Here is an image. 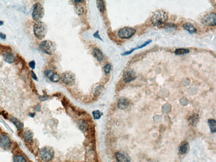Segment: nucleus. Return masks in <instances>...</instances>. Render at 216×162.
<instances>
[{
    "instance_id": "e433bc0d",
    "label": "nucleus",
    "mask_w": 216,
    "mask_h": 162,
    "mask_svg": "<svg viewBox=\"0 0 216 162\" xmlns=\"http://www.w3.org/2000/svg\"><path fill=\"white\" fill-rule=\"evenodd\" d=\"M0 122H1V123H2L3 124H4L5 125H5V126L6 127H7V129H9V130L10 131H12V132H13V131H12V130L11 129L10 127H9L8 126V125L6 123L3 122V120L2 119H1V120H0Z\"/></svg>"
},
{
    "instance_id": "a19ab883",
    "label": "nucleus",
    "mask_w": 216,
    "mask_h": 162,
    "mask_svg": "<svg viewBox=\"0 0 216 162\" xmlns=\"http://www.w3.org/2000/svg\"><path fill=\"white\" fill-rule=\"evenodd\" d=\"M3 24H4V22H3V21H0V26L3 25Z\"/></svg>"
},
{
    "instance_id": "4be33fe9",
    "label": "nucleus",
    "mask_w": 216,
    "mask_h": 162,
    "mask_svg": "<svg viewBox=\"0 0 216 162\" xmlns=\"http://www.w3.org/2000/svg\"><path fill=\"white\" fill-rule=\"evenodd\" d=\"M152 41H146V43H144V44H143L142 45L140 46V47H138L137 48H135L133 49H132V50H131L129 51L126 52L124 53L123 54V56H125V55H129V54L131 53L134 50H136V49H139L145 47V46H146V45H148V44H150V43Z\"/></svg>"
},
{
    "instance_id": "c9c22d12",
    "label": "nucleus",
    "mask_w": 216,
    "mask_h": 162,
    "mask_svg": "<svg viewBox=\"0 0 216 162\" xmlns=\"http://www.w3.org/2000/svg\"><path fill=\"white\" fill-rule=\"evenodd\" d=\"M93 36L94 37H95L96 38H98V39H99L101 40V41H102V38H101V37H100V36H99V32H98V31L96 32L94 34Z\"/></svg>"
},
{
    "instance_id": "20e7f679",
    "label": "nucleus",
    "mask_w": 216,
    "mask_h": 162,
    "mask_svg": "<svg viewBox=\"0 0 216 162\" xmlns=\"http://www.w3.org/2000/svg\"><path fill=\"white\" fill-rule=\"evenodd\" d=\"M54 155L55 151L53 148L51 146H45L40 150V157L44 161H50L54 157Z\"/></svg>"
},
{
    "instance_id": "4c0bfd02",
    "label": "nucleus",
    "mask_w": 216,
    "mask_h": 162,
    "mask_svg": "<svg viewBox=\"0 0 216 162\" xmlns=\"http://www.w3.org/2000/svg\"><path fill=\"white\" fill-rule=\"evenodd\" d=\"M6 35L0 32V38L3 39H6Z\"/></svg>"
},
{
    "instance_id": "a878e982",
    "label": "nucleus",
    "mask_w": 216,
    "mask_h": 162,
    "mask_svg": "<svg viewBox=\"0 0 216 162\" xmlns=\"http://www.w3.org/2000/svg\"><path fill=\"white\" fill-rule=\"evenodd\" d=\"M75 10L77 14L79 15H82L84 12L83 7L82 6L78 4H77L75 6Z\"/></svg>"
},
{
    "instance_id": "cd10ccee",
    "label": "nucleus",
    "mask_w": 216,
    "mask_h": 162,
    "mask_svg": "<svg viewBox=\"0 0 216 162\" xmlns=\"http://www.w3.org/2000/svg\"><path fill=\"white\" fill-rule=\"evenodd\" d=\"M49 79L51 81H53V82H57L58 81H59L60 79V76L57 73H54V74L51 77V78Z\"/></svg>"
},
{
    "instance_id": "bb28decb",
    "label": "nucleus",
    "mask_w": 216,
    "mask_h": 162,
    "mask_svg": "<svg viewBox=\"0 0 216 162\" xmlns=\"http://www.w3.org/2000/svg\"><path fill=\"white\" fill-rule=\"evenodd\" d=\"M93 118L95 119H98L101 118L103 115L102 113L99 110H95L93 112Z\"/></svg>"
},
{
    "instance_id": "b1692460",
    "label": "nucleus",
    "mask_w": 216,
    "mask_h": 162,
    "mask_svg": "<svg viewBox=\"0 0 216 162\" xmlns=\"http://www.w3.org/2000/svg\"><path fill=\"white\" fill-rule=\"evenodd\" d=\"M104 87L102 85H99L96 87L94 93V96L95 97L99 96L104 90Z\"/></svg>"
},
{
    "instance_id": "a211bd4d",
    "label": "nucleus",
    "mask_w": 216,
    "mask_h": 162,
    "mask_svg": "<svg viewBox=\"0 0 216 162\" xmlns=\"http://www.w3.org/2000/svg\"><path fill=\"white\" fill-rule=\"evenodd\" d=\"M183 28L185 30L187 31L191 34L196 33L197 32L196 29L195 28L193 25L191 23H186L183 26Z\"/></svg>"
},
{
    "instance_id": "4468645a",
    "label": "nucleus",
    "mask_w": 216,
    "mask_h": 162,
    "mask_svg": "<svg viewBox=\"0 0 216 162\" xmlns=\"http://www.w3.org/2000/svg\"><path fill=\"white\" fill-rule=\"evenodd\" d=\"M77 125L79 128L83 132H87L89 129V126L87 122L83 119H80L78 121Z\"/></svg>"
},
{
    "instance_id": "9d476101",
    "label": "nucleus",
    "mask_w": 216,
    "mask_h": 162,
    "mask_svg": "<svg viewBox=\"0 0 216 162\" xmlns=\"http://www.w3.org/2000/svg\"><path fill=\"white\" fill-rule=\"evenodd\" d=\"M136 78V76L135 72L132 70H126L123 75V80L126 83H128L133 81Z\"/></svg>"
},
{
    "instance_id": "aec40b11",
    "label": "nucleus",
    "mask_w": 216,
    "mask_h": 162,
    "mask_svg": "<svg viewBox=\"0 0 216 162\" xmlns=\"http://www.w3.org/2000/svg\"><path fill=\"white\" fill-rule=\"evenodd\" d=\"M211 131L212 133L216 132V121L214 119H209L208 121Z\"/></svg>"
},
{
    "instance_id": "c756f323",
    "label": "nucleus",
    "mask_w": 216,
    "mask_h": 162,
    "mask_svg": "<svg viewBox=\"0 0 216 162\" xmlns=\"http://www.w3.org/2000/svg\"><path fill=\"white\" fill-rule=\"evenodd\" d=\"M111 68H112V66L111 64L109 63L106 64L104 68V70L105 73L106 74H109L111 71Z\"/></svg>"
},
{
    "instance_id": "6e6552de",
    "label": "nucleus",
    "mask_w": 216,
    "mask_h": 162,
    "mask_svg": "<svg viewBox=\"0 0 216 162\" xmlns=\"http://www.w3.org/2000/svg\"><path fill=\"white\" fill-rule=\"evenodd\" d=\"M202 23L207 26H215L216 23V16L215 13L206 14L201 20Z\"/></svg>"
},
{
    "instance_id": "5701e85b",
    "label": "nucleus",
    "mask_w": 216,
    "mask_h": 162,
    "mask_svg": "<svg viewBox=\"0 0 216 162\" xmlns=\"http://www.w3.org/2000/svg\"><path fill=\"white\" fill-rule=\"evenodd\" d=\"M189 50L186 49H176L175 51V53L176 55L177 56H181V55H185V54H188L189 53Z\"/></svg>"
},
{
    "instance_id": "72a5a7b5",
    "label": "nucleus",
    "mask_w": 216,
    "mask_h": 162,
    "mask_svg": "<svg viewBox=\"0 0 216 162\" xmlns=\"http://www.w3.org/2000/svg\"><path fill=\"white\" fill-rule=\"evenodd\" d=\"M30 74H31V77L34 80H36V81H38V77H37V75L35 74V72L33 70H31L30 71Z\"/></svg>"
},
{
    "instance_id": "1a4fd4ad",
    "label": "nucleus",
    "mask_w": 216,
    "mask_h": 162,
    "mask_svg": "<svg viewBox=\"0 0 216 162\" xmlns=\"http://www.w3.org/2000/svg\"><path fill=\"white\" fill-rule=\"evenodd\" d=\"M11 141L7 135H3L0 136V147L5 150H9L11 146Z\"/></svg>"
},
{
    "instance_id": "ddd939ff",
    "label": "nucleus",
    "mask_w": 216,
    "mask_h": 162,
    "mask_svg": "<svg viewBox=\"0 0 216 162\" xmlns=\"http://www.w3.org/2000/svg\"><path fill=\"white\" fill-rule=\"evenodd\" d=\"M3 59L7 63L12 64L16 60V57L13 53L10 52H7L3 55Z\"/></svg>"
},
{
    "instance_id": "39448f33",
    "label": "nucleus",
    "mask_w": 216,
    "mask_h": 162,
    "mask_svg": "<svg viewBox=\"0 0 216 162\" xmlns=\"http://www.w3.org/2000/svg\"><path fill=\"white\" fill-rule=\"evenodd\" d=\"M45 15V10L42 4L37 3L33 6L32 16L33 18L36 21L39 22L43 18Z\"/></svg>"
},
{
    "instance_id": "7c9ffc66",
    "label": "nucleus",
    "mask_w": 216,
    "mask_h": 162,
    "mask_svg": "<svg viewBox=\"0 0 216 162\" xmlns=\"http://www.w3.org/2000/svg\"><path fill=\"white\" fill-rule=\"evenodd\" d=\"M55 73V72H54V71H53V70H46L45 71V72H44V74H45V76H46V77H47L49 79H50V78H51V76H52V75L54 74V73Z\"/></svg>"
},
{
    "instance_id": "f03ea898",
    "label": "nucleus",
    "mask_w": 216,
    "mask_h": 162,
    "mask_svg": "<svg viewBox=\"0 0 216 162\" xmlns=\"http://www.w3.org/2000/svg\"><path fill=\"white\" fill-rule=\"evenodd\" d=\"M47 32V27L44 22H38L33 26L34 35L39 39L41 40L45 37Z\"/></svg>"
},
{
    "instance_id": "2eb2a0df",
    "label": "nucleus",
    "mask_w": 216,
    "mask_h": 162,
    "mask_svg": "<svg viewBox=\"0 0 216 162\" xmlns=\"http://www.w3.org/2000/svg\"><path fill=\"white\" fill-rule=\"evenodd\" d=\"M24 139L28 143L32 142L33 141V134L32 131L30 130H26L23 134Z\"/></svg>"
},
{
    "instance_id": "423d86ee",
    "label": "nucleus",
    "mask_w": 216,
    "mask_h": 162,
    "mask_svg": "<svg viewBox=\"0 0 216 162\" xmlns=\"http://www.w3.org/2000/svg\"><path fill=\"white\" fill-rule=\"evenodd\" d=\"M60 79L62 82L66 85H73L75 82V75L71 71L64 72L61 75Z\"/></svg>"
},
{
    "instance_id": "6ab92c4d",
    "label": "nucleus",
    "mask_w": 216,
    "mask_h": 162,
    "mask_svg": "<svg viewBox=\"0 0 216 162\" xmlns=\"http://www.w3.org/2000/svg\"><path fill=\"white\" fill-rule=\"evenodd\" d=\"M188 149V143L187 142L182 143L179 147V152L181 154H184Z\"/></svg>"
},
{
    "instance_id": "c85d7f7f",
    "label": "nucleus",
    "mask_w": 216,
    "mask_h": 162,
    "mask_svg": "<svg viewBox=\"0 0 216 162\" xmlns=\"http://www.w3.org/2000/svg\"><path fill=\"white\" fill-rule=\"evenodd\" d=\"M198 115H194L191 117L190 118V122L192 125L196 124L198 122Z\"/></svg>"
},
{
    "instance_id": "f3484780",
    "label": "nucleus",
    "mask_w": 216,
    "mask_h": 162,
    "mask_svg": "<svg viewBox=\"0 0 216 162\" xmlns=\"http://www.w3.org/2000/svg\"><path fill=\"white\" fill-rule=\"evenodd\" d=\"M93 55L95 58L99 62H101L104 58V55L101 51L98 49L95 48L93 51Z\"/></svg>"
},
{
    "instance_id": "ea45409f",
    "label": "nucleus",
    "mask_w": 216,
    "mask_h": 162,
    "mask_svg": "<svg viewBox=\"0 0 216 162\" xmlns=\"http://www.w3.org/2000/svg\"><path fill=\"white\" fill-rule=\"evenodd\" d=\"M35 116V113H31V114H30V117H33L34 116Z\"/></svg>"
},
{
    "instance_id": "412c9836",
    "label": "nucleus",
    "mask_w": 216,
    "mask_h": 162,
    "mask_svg": "<svg viewBox=\"0 0 216 162\" xmlns=\"http://www.w3.org/2000/svg\"><path fill=\"white\" fill-rule=\"evenodd\" d=\"M97 6L101 12H103L105 9V4L103 1H96Z\"/></svg>"
},
{
    "instance_id": "2f4dec72",
    "label": "nucleus",
    "mask_w": 216,
    "mask_h": 162,
    "mask_svg": "<svg viewBox=\"0 0 216 162\" xmlns=\"http://www.w3.org/2000/svg\"><path fill=\"white\" fill-rule=\"evenodd\" d=\"M62 104L65 107H67L69 104V101L66 98L64 97L62 100Z\"/></svg>"
},
{
    "instance_id": "f8f14e48",
    "label": "nucleus",
    "mask_w": 216,
    "mask_h": 162,
    "mask_svg": "<svg viewBox=\"0 0 216 162\" xmlns=\"http://www.w3.org/2000/svg\"><path fill=\"white\" fill-rule=\"evenodd\" d=\"M130 105V101L129 99L125 98H121L117 103V106L121 110H125L127 109Z\"/></svg>"
},
{
    "instance_id": "393cba45",
    "label": "nucleus",
    "mask_w": 216,
    "mask_h": 162,
    "mask_svg": "<svg viewBox=\"0 0 216 162\" xmlns=\"http://www.w3.org/2000/svg\"><path fill=\"white\" fill-rule=\"evenodd\" d=\"M14 162H27L26 158L22 155H16L14 157Z\"/></svg>"
},
{
    "instance_id": "dca6fc26",
    "label": "nucleus",
    "mask_w": 216,
    "mask_h": 162,
    "mask_svg": "<svg viewBox=\"0 0 216 162\" xmlns=\"http://www.w3.org/2000/svg\"><path fill=\"white\" fill-rule=\"evenodd\" d=\"M11 121L17 127L18 131H21L23 130L24 127V124L19 121L18 119L14 117H12L10 119Z\"/></svg>"
},
{
    "instance_id": "f257e3e1",
    "label": "nucleus",
    "mask_w": 216,
    "mask_h": 162,
    "mask_svg": "<svg viewBox=\"0 0 216 162\" xmlns=\"http://www.w3.org/2000/svg\"><path fill=\"white\" fill-rule=\"evenodd\" d=\"M168 18V14L162 10L155 12L151 19L152 23L154 26L158 27L165 23Z\"/></svg>"
},
{
    "instance_id": "f704fd0d",
    "label": "nucleus",
    "mask_w": 216,
    "mask_h": 162,
    "mask_svg": "<svg viewBox=\"0 0 216 162\" xmlns=\"http://www.w3.org/2000/svg\"><path fill=\"white\" fill-rule=\"evenodd\" d=\"M48 98L49 97L47 95H44V96H41L39 98L40 100L42 101H45V100H47Z\"/></svg>"
},
{
    "instance_id": "58836bf2",
    "label": "nucleus",
    "mask_w": 216,
    "mask_h": 162,
    "mask_svg": "<svg viewBox=\"0 0 216 162\" xmlns=\"http://www.w3.org/2000/svg\"><path fill=\"white\" fill-rule=\"evenodd\" d=\"M35 109H36V110L37 111H38V112H39V111H40L41 110V106L40 105H37L36 106V108H35Z\"/></svg>"
},
{
    "instance_id": "9b49d317",
    "label": "nucleus",
    "mask_w": 216,
    "mask_h": 162,
    "mask_svg": "<svg viewBox=\"0 0 216 162\" xmlns=\"http://www.w3.org/2000/svg\"><path fill=\"white\" fill-rule=\"evenodd\" d=\"M116 159L118 162H130L131 158L127 153L119 152L115 154Z\"/></svg>"
},
{
    "instance_id": "473e14b6",
    "label": "nucleus",
    "mask_w": 216,
    "mask_h": 162,
    "mask_svg": "<svg viewBox=\"0 0 216 162\" xmlns=\"http://www.w3.org/2000/svg\"><path fill=\"white\" fill-rule=\"evenodd\" d=\"M29 66L30 67V68L32 69H34L35 68V66H36V62L34 60L30 61L29 63Z\"/></svg>"
},
{
    "instance_id": "0eeeda50",
    "label": "nucleus",
    "mask_w": 216,
    "mask_h": 162,
    "mask_svg": "<svg viewBox=\"0 0 216 162\" xmlns=\"http://www.w3.org/2000/svg\"><path fill=\"white\" fill-rule=\"evenodd\" d=\"M135 30L130 27H125L122 28L118 32L119 37L122 39H127L131 37L135 33Z\"/></svg>"
},
{
    "instance_id": "7ed1b4c3",
    "label": "nucleus",
    "mask_w": 216,
    "mask_h": 162,
    "mask_svg": "<svg viewBox=\"0 0 216 162\" xmlns=\"http://www.w3.org/2000/svg\"><path fill=\"white\" fill-rule=\"evenodd\" d=\"M39 47L42 52L47 55H53L56 50V44L51 41L46 40L42 41L41 42Z\"/></svg>"
}]
</instances>
